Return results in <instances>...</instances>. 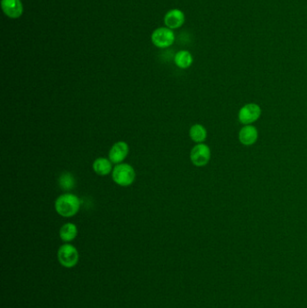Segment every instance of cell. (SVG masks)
Here are the masks:
<instances>
[{"label":"cell","instance_id":"cell-1","mask_svg":"<svg viewBox=\"0 0 307 308\" xmlns=\"http://www.w3.org/2000/svg\"><path fill=\"white\" fill-rule=\"evenodd\" d=\"M56 212L63 217H72L79 212L80 198L72 193H64L55 200Z\"/></svg>","mask_w":307,"mask_h":308},{"label":"cell","instance_id":"cell-2","mask_svg":"<svg viewBox=\"0 0 307 308\" xmlns=\"http://www.w3.org/2000/svg\"><path fill=\"white\" fill-rule=\"evenodd\" d=\"M136 173L132 165L120 163L116 165L112 172V179L114 182L121 187H129L134 182Z\"/></svg>","mask_w":307,"mask_h":308},{"label":"cell","instance_id":"cell-3","mask_svg":"<svg viewBox=\"0 0 307 308\" xmlns=\"http://www.w3.org/2000/svg\"><path fill=\"white\" fill-rule=\"evenodd\" d=\"M57 256L60 264L63 266L64 268H71L75 267L80 260V254L78 250L70 244L61 245L58 250Z\"/></svg>","mask_w":307,"mask_h":308},{"label":"cell","instance_id":"cell-4","mask_svg":"<svg viewBox=\"0 0 307 308\" xmlns=\"http://www.w3.org/2000/svg\"><path fill=\"white\" fill-rule=\"evenodd\" d=\"M152 42L157 48H167L174 44L175 33L173 30L167 27L157 28L152 32Z\"/></svg>","mask_w":307,"mask_h":308},{"label":"cell","instance_id":"cell-5","mask_svg":"<svg viewBox=\"0 0 307 308\" xmlns=\"http://www.w3.org/2000/svg\"><path fill=\"white\" fill-rule=\"evenodd\" d=\"M211 159V150L207 144H197L190 152V160L196 167H203Z\"/></svg>","mask_w":307,"mask_h":308},{"label":"cell","instance_id":"cell-6","mask_svg":"<svg viewBox=\"0 0 307 308\" xmlns=\"http://www.w3.org/2000/svg\"><path fill=\"white\" fill-rule=\"evenodd\" d=\"M261 115V108L259 105L251 103L240 109L238 118L242 124L248 125L258 120Z\"/></svg>","mask_w":307,"mask_h":308},{"label":"cell","instance_id":"cell-7","mask_svg":"<svg viewBox=\"0 0 307 308\" xmlns=\"http://www.w3.org/2000/svg\"><path fill=\"white\" fill-rule=\"evenodd\" d=\"M129 153V145L127 143L119 141L112 146L109 153H108V158L111 160L112 163L114 164H120L123 163Z\"/></svg>","mask_w":307,"mask_h":308},{"label":"cell","instance_id":"cell-8","mask_svg":"<svg viewBox=\"0 0 307 308\" xmlns=\"http://www.w3.org/2000/svg\"><path fill=\"white\" fill-rule=\"evenodd\" d=\"M1 8L9 18H19L24 13V6L21 0H1Z\"/></svg>","mask_w":307,"mask_h":308},{"label":"cell","instance_id":"cell-9","mask_svg":"<svg viewBox=\"0 0 307 308\" xmlns=\"http://www.w3.org/2000/svg\"><path fill=\"white\" fill-rule=\"evenodd\" d=\"M185 23V14L180 9H172L164 16V24L167 28L179 29Z\"/></svg>","mask_w":307,"mask_h":308},{"label":"cell","instance_id":"cell-10","mask_svg":"<svg viewBox=\"0 0 307 308\" xmlns=\"http://www.w3.org/2000/svg\"><path fill=\"white\" fill-rule=\"evenodd\" d=\"M258 130L252 125H245L243 128L240 130L239 132V141L241 144L250 146L252 144H255L258 140Z\"/></svg>","mask_w":307,"mask_h":308},{"label":"cell","instance_id":"cell-11","mask_svg":"<svg viewBox=\"0 0 307 308\" xmlns=\"http://www.w3.org/2000/svg\"><path fill=\"white\" fill-rule=\"evenodd\" d=\"M93 169L99 176H107L113 172L111 160L104 157L97 158L93 163Z\"/></svg>","mask_w":307,"mask_h":308},{"label":"cell","instance_id":"cell-12","mask_svg":"<svg viewBox=\"0 0 307 308\" xmlns=\"http://www.w3.org/2000/svg\"><path fill=\"white\" fill-rule=\"evenodd\" d=\"M78 235V227L76 224L67 223L63 224L60 229V237L64 243H70L74 240Z\"/></svg>","mask_w":307,"mask_h":308},{"label":"cell","instance_id":"cell-13","mask_svg":"<svg viewBox=\"0 0 307 308\" xmlns=\"http://www.w3.org/2000/svg\"><path fill=\"white\" fill-rule=\"evenodd\" d=\"M174 62L179 68L185 70L191 66L193 63V56L188 51L182 50L176 53L175 57H174Z\"/></svg>","mask_w":307,"mask_h":308},{"label":"cell","instance_id":"cell-14","mask_svg":"<svg viewBox=\"0 0 307 308\" xmlns=\"http://www.w3.org/2000/svg\"><path fill=\"white\" fill-rule=\"evenodd\" d=\"M189 136L191 140L196 144H203V142H204L208 137L207 129L204 128L202 124H194L189 130Z\"/></svg>","mask_w":307,"mask_h":308},{"label":"cell","instance_id":"cell-15","mask_svg":"<svg viewBox=\"0 0 307 308\" xmlns=\"http://www.w3.org/2000/svg\"><path fill=\"white\" fill-rule=\"evenodd\" d=\"M58 181H59L60 188H62L63 190H66V191H70V190L73 189L75 188V184H76V181H75L73 175L72 173L67 172L60 174Z\"/></svg>","mask_w":307,"mask_h":308}]
</instances>
